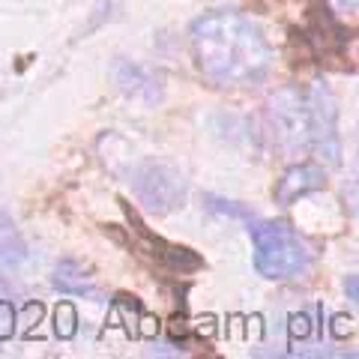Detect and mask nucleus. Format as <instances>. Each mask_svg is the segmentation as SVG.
<instances>
[{
	"instance_id": "f257e3e1",
	"label": "nucleus",
	"mask_w": 359,
	"mask_h": 359,
	"mask_svg": "<svg viewBox=\"0 0 359 359\" xmlns=\"http://www.w3.org/2000/svg\"><path fill=\"white\" fill-rule=\"evenodd\" d=\"M189 42L198 69L219 87H255L276 63V51L264 30L237 9H212L195 18Z\"/></svg>"
},
{
	"instance_id": "f03ea898",
	"label": "nucleus",
	"mask_w": 359,
	"mask_h": 359,
	"mask_svg": "<svg viewBox=\"0 0 359 359\" xmlns=\"http://www.w3.org/2000/svg\"><path fill=\"white\" fill-rule=\"evenodd\" d=\"M266 120L276 144L290 159L318 153L327 165L341 162L339 102L330 87H282L276 96H269Z\"/></svg>"
},
{
	"instance_id": "7ed1b4c3",
	"label": "nucleus",
	"mask_w": 359,
	"mask_h": 359,
	"mask_svg": "<svg viewBox=\"0 0 359 359\" xmlns=\"http://www.w3.org/2000/svg\"><path fill=\"white\" fill-rule=\"evenodd\" d=\"M249 237L255 245V269L269 282H285L309 273L314 264V245L285 219H257L249 222Z\"/></svg>"
},
{
	"instance_id": "20e7f679",
	"label": "nucleus",
	"mask_w": 359,
	"mask_h": 359,
	"mask_svg": "<svg viewBox=\"0 0 359 359\" xmlns=\"http://www.w3.org/2000/svg\"><path fill=\"white\" fill-rule=\"evenodd\" d=\"M126 183L132 186V195L156 216L183 210L189 201V183L174 165L162 159H144L135 162L126 174Z\"/></svg>"
},
{
	"instance_id": "39448f33",
	"label": "nucleus",
	"mask_w": 359,
	"mask_h": 359,
	"mask_svg": "<svg viewBox=\"0 0 359 359\" xmlns=\"http://www.w3.org/2000/svg\"><path fill=\"white\" fill-rule=\"evenodd\" d=\"M111 75H114V84L123 96L135 99L141 105H156L165 93L162 87V75L150 69V66H141L135 60H126V57H117L114 66H111Z\"/></svg>"
},
{
	"instance_id": "423d86ee",
	"label": "nucleus",
	"mask_w": 359,
	"mask_h": 359,
	"mask_svg": "<svg viewBox=\"0 0 359 359\" xmlns=\"http://www.w3.org/2000/svg\"><path fill=\"white\" fill-rule=\"evenodd\" d=\"M323 186H327V171H323V165L299 162V165H290L287 171L278 177L273 195H276V204L290 207L294 201L318 192V189H323Z\"/></svg>"
},
{
	"instance_id": "0eeeda50",
	"label": "nucleus",
	"mask_w": 359,
	"mask_h": 359,
	"mask_svg": "<svg viewBox=\"0 0 359 359\" xmlns=\"http://www.w3.org/2000/svg\"><path fill=\"white\" fill-rule=\"evenodd\" d=\"M51 285L63 290V294H75V297H99V287L90 282V276L84 273V266L78 261H60L54 266V278Z\"/></svg>"
},
{
	"instance_id": "6e6552de",
	"label": "nucleus",
	"mask_w": 359,
	"mask_h": 359,
	"mask_svg": "<svg viewBox=\"0 0 359 359\" xmlns=\"http://www.w3.org/2000/svg\"><path fill=\"white\" fill-rule=\"evenodd\" d=\"M27 257V245L21 240V233L15 231V224L6 216H0V276L9 269H18Z\"/></svg>"
},
{
	"instance_id": "1a4fd4ad",
	"label": "nucleus",
	"mask_w": 359,
	"mask_h": 359,
	"mask_svg": "<svg viewBox=\"0 0 359 359\" xmlns=\"http://www.w3.org/2000/svg\"><path fill=\"white\" fill-rule=\"evenodd\" d=\"M204 207L216 216H228V219H240V222H249L255 212H249V207L240 204V201H228V198H219V195H207L204 198Z\"/></svg>"
},
{
	"instance_id": "9d476101",
	"label": "nucleus",
	"mask_w": 359,
	"mask_h": 359,
	"mask_svg": "<svg viewBox=\"0 0 359 359\" xmlns=\"http://www.w3.org/2000/svg\"><path fill=\"white\" fill-rule=\"evenodd\" d=\"M72 332H75V309L69 306V302H63V306L57 309V335L69 339Z\"/></svg>"
},
{
	"instance_id": "9b49d317",
	"label": "nucleus",
	"mask_w": 359,
	"mask_h": 359,
	"mask_svg": "<svg viewBox=\"0 0 359 359\" xmlns=\"http://www.w3.org/2000/svg\"><path fill=\"white\" fill-rule=\"evenodd\" d=\"M15 330V311L9 302H0V339H9Z\"/></svg>"
},
{
	"instance_id": "f8f14e48",
	"label": "nucleus",
	"mask_w": 359,
	"mask_h": 359,
	"mask_svg": "<svg viewBox=\"0 0 359 359\" xmlns=\"http://www.w3.org/2000/svg\"><path fill=\"white\" fill-rule=\"evenodd\" d=\"M327 4H330V9H332V13L335 15H353L356 13V4H359V0H327Z\"/></svg>"
},
{
	"instance_id": "ddd939ff",
	"label": "nucleus",
	"mask_w": 359,
	"mask_h": 359,
	"mask_svg": "<svg viewBox=\"0 0 359 359\" xmlns=\"http://www.w3.org/2000/svg\"><path fill=\"white\" fill-rule=\"evenodd\" d=\"M290 332H294V339L297 335L306 339L309 335V314H294V318H290Z\"/></svg>"
},
{
	"instance_id": "4468645a",
	"label": "nucleus",
	"mask_w": 359,
	"mask_h": 359,
	"mask_svg": "<svg viewBox=\"0 0 359 359\" xmlns=\"http://www.w3.org/2000/svg\"><path fill=\"white\" fill-rule=\"evenodd\" d=\"M344 290H347V297H351V302H356L359 294H356V276H353V273L344 278Z\"/></svg>"
}]
</instances>
